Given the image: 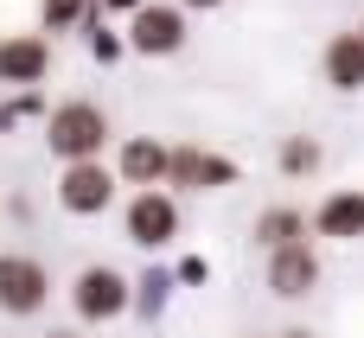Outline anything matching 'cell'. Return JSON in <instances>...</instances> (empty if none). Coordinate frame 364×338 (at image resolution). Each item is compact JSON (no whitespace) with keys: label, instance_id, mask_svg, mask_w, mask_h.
<instances>
[{"label":"cell","instance_id":"cell-1","mask_svg":"<svg viewBox=\"0 0 364 338\" xmlns=\"http://www.w3.org/2000/svg\"><path fill=\"white\" fill-rule=\"evenodd\" d=\"M102 141H109V115L96 109V102H58L51 115H45V147L64 160V166H77V160H102Z\"/></svg>","mask_w":364,"mask_h":338},{"label":"cell","instance_id":"cell-2","mask_svg":"<svg viewBox=\"0 0 364 338\" xmlns=\"http://www.w3.org/2000/svg\"><path fill=\"white\" fill-rule=\"evenodd\" d=\"M70 307H77V320L109 326V320H122V313L134 307V281H128L122 268H109V262H90V268L70 281Z\"/></svg>","mask_w":364,"mask_h":338},{"label":"cell","instance_id":"cell-3","mask_svg":"<svg viewBox=\"0 0 364 338\" xmlns=\"http://www.w3.org/2000/svg\"><path fill=\"white\" fill-rule=\"evenodd\" d=\"M109 198H115V173H109L102 160H77V166H64V179H58V205H64L70 217H102Z\"/></svg>","mask_w":364,"mask_h":338},{"label":"cell","instance_id":"cell-4","mask_svg":"<svg viewBox=\"0 0 364 338\" xmlns=\"http://www.w3.org/2000/svg\"><path fill=\"white\" fill-rule=\"evenodd\" d=\"M122 230H128V243H141V249H166V243L179 236V205H173L166 192H134L128 211H122Z\"/></svg>","mask_w":364,"mask_h":338},{"label":"cell","instance_id":"cell-5","mask_svg":"<svg viewBox=\"0 0 364 338\" xmlns=\"http://www.w3.org/2000/svg\"><path fill=\"white\" fill-rule=\"evenodd\" d=\"M45 300H51L45 262H32V256H0V313L26 320V313H38Z\"/></svg>","mask_w":364,"mask_h":338},{"label":"cell","instance_id":"cell-6","mask_svg":"<svg viewBox=\"0 0 364 338\" xmlns=\"http://www.w3.org/2000/svg\"><path fill=\"white\" fill-rule=\"evenodd\" d=\"M179 45H186V13H179V6L147 0V6L128 19V51H141V58H166V51H179Z\"/></svg>","mask_w":364,"mask_h":338},{"label":"cell","instance_id":"cell-7","mask_svg":"<svg viewBox=\"0 0 364 338\" xmlns=\"http://www.w3.org/2000/svg\"><path fill=\"white\" fill-rule=\"evenodd\" d=\"M166 185H186V192H224V185H237V160L205 153V147H173V179H166Z\"/></svg>","mask_w":364,"mask_h":338},{"label":"cell","instance_id":"cell-8","mask_svg":"<svg viewBox=\"0 0 364 338\" xmlns=\"http://www.w3.org/2000/svg\"><path fill=\"white\" fill-rule=\"evenodd\" d=\"M45 70H51V38H45V32H13V38H0V83L32 89Z\"/></svg>","mask_w":364,"mask_h":338},{"label":"cell","instance_id":"cell-9","mask_svg":"<svg viewBox=\"0 0 364 338\" xmlns=\"http://www.w3.org/2000/svg\"><path fill=\"white\" fill-rule=\"evenodd\" d=\"M115 173H122L128 185H141V192H160V185L173 179V147H160V141H147V134H134V141L122 147V160H115Z\"/></svg>","mask_w":364,"mask_h":338},{"label":"cell","instance_id":"cell-10","mask_svg":"<svg viewBox=\"0 0 364 338\" xmlns=\"http://www.w3.org/2000/svg\"><path fill=\"white\" fill-rule=\"evenodd\" d=\"M314 236H333V243H358V236H364V192H358V185L320 198V211H314Z\"/></svg>","mask_w":364,"mask_h":338},{"label":"cell","instance_id":"cell-11","mask_svg":"<svg viewBox=\"0 0 364 338\" xmlns=\"http://www.w3.org/2000/svg\"><path fill=\"white\" fill-rule=\"evenodd\" d=\"M269 288H275L282 300H301V294H314V288H320V256H314L307 243H294V249L269 256Z\"/></svg>","mask_w":364,"mask_h":338},{"label":"cell","instance_id":"cell-12","mask_svg":"<svg viewBox=\"0 0 364 338\" xmlns=\"http://www.w3.org/2000/svg\"><path fill=\"white\" fill-rule=\"evenodd\" d=\"M320 70L333 89H364V32H333L320 51Z\"/></svg>","mask_w":364,"mask_h":338},{"label":"cell","instance_id":"cell-13","mask_svg":"<svg viewBox=\"0 0 364 338\" xmlns=\"http://www.w3.org/2000/svg\"><path fill=\"white\" fill-rule=\"evenodd\" d=\"M256 243H262L269 256H282V249L307 243V217H301L294 205H275V211H262V217H256Z\"/></svg>","mask_w":364,"mask_h":338},{"label":"cell","instance_id":"cell-14","mask_svg":"<svg viewBox=\"0 0 364 338\" xmlns=\"http://www.w3.org/2000/svg\"><path fill=\"white\" fill-rule=\"evenodd\" d=\"M314 166H320V141L288 134V141H282V173H288V179H301V173H314Z\"/></svg>","mask_w":364,"mask_h":338},{"label":"cell","instance_id":"cell-15","mask_svg":"<svg viewBox=\"0 0 364 338\" xmlns=\"http://www.w3.org/2000/svg\"><path fill=\"white\" fill-rule=\"evenodd\" d=\"M173 281H179V275H160V268H147V275L134 281V307H141V313L154 320V313L166 307V294H173Z\"/></svg>","mask_w":364,"mask_h":338},{"label":"cell","instance_id":"cell-16","mask_svg":"<svg viewBox=\"0 0 364 338\" xmlns=\"http://www.w3.org/2000/svg\"><path fill=\"white\" fill-rule=\"evenodd\" d=\"M38 19H45V32H64L77 19H96V6L90 0H38Z\"/></svg>","mask_w":364,"mask_h":338},{"label":"cell","instance_id":"cell-17","mask_svg":"<svg viewBox=\"0 0 364 338\" xmlns=\"http://www.w3.org/2000/svg\"><path fill=\"white\" fill-rule=\"evenodd\" d=\"M90 26H96V32H90V58H96V64H115V58H122V45H128V38H115V32H109V26H102V13H96V19H90Z\"/></svg>","mask_w":364,"mask_h":338},{"label":"cell","instance_id":"cell-18","mask_svg":"<svg viewBox=\"0 0 364 338\" xmlns=\"http://www.w3.org/2000/svg\"><path fill=\"white\" fill-rule=\"evenodd\" d=\"M173 275H179V281H211V262H205V256H186Z\"/></svg>","mask_w":364,"mask_h":338},{"label":"cell","instance_id":"cell-19","mask_svg":"<svg viewBox=\"0 0 364 338\" xmlns=\"http://www.w3.org/2000/svg\"><path fill=\"white\" fill-rule=\"evenodd\" d=\"M102 6H115V13H141L147 0H102Z\"/></svg>","mask_w":364,"mask_h":338},{"label":"cell","instance_id":"cell-20","mask_svg":"<svg viewBox=\"0 0 364 338\" xmlns=\"http://www.w3.org/2000/svg\"><path fill=\"white\" fill-rule=\"evenodd\" d=\"M275 338H314V332H301V326H288V332H275Z\"/></svg>","mask_w":364,"mask_h":338},{"label":"cell","instance_id":"cell-21","mask_svg":"<svg viewBox=\"0 0 364 338\" xmlns=\"http://www.w3.org/2000/svg\"><path fill=\"white\" fill-rule=\"evenodd\" d=\"M186 6H218V0H186Z\"/></svg>","mask_w":364,"mask_h":338},{"label":"cell","instance_id":"cell-22","mask_svg":"<svg viewBox=\"0 0 364 338\" xmlns=\"http://www.w3.org/2000/svg\"><path fill=\"white\" fill-rule=\"evenodd\" d=\"M45 338H77V332H45Z\"/></svg>","mask_w":364,"mask_h":338},{"label":"cell","instance_id":"cell-23","mask_svg":"<svg viewBox=\"0 0 364 338\" xmlns=\"http://www.w3.org/2000/svg\"><path fill=\"white\" fill-rule=\"evenodd\" d=\"M358 32H364V26H358Z\"/></svg>","mask_w":364,"mask_h":338}]
</instances>
